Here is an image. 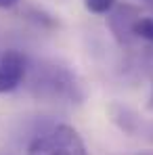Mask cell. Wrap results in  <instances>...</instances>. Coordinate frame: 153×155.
<instances>
[{
	"label": "cell",
	"mask_w": 153,
	"mask_h": 155,
	"mask_svg": "<svg viewBox=\"0 0 153 155\" xmlns=\"http://www.w3.org/2000/svg\"><path fill=\"white\" fill-rule=\"evenodd\" d=\"M29 92L40 101L51 103H82L86 92L78 76L55 61H38L32 69Z\"/></svg>",
	"instance_id": "6da1fadb"
},
{
	"label": "cell",
	"mask_w": 153,
	"mask_h": 155,
	"mask_svg": "<svg viewBox=\"0 0 153 155\" xmlns=\"http://www.w3.org/2000/svg\"><path fill=\"white\" fill-rule=\"evenodd\" d=\"M27 155H88V151L76 128L57 124L29 143Z\"/></svg>",
	"instance_id": "7a4b0ae2"
},
{
	"label": "cell",
	"mask_w": 153,
	"mask_h": 155,
	"mask_svg": "<svg viewBox=\"0 0 153 155\" xmlns=\"http://www.w3.org/2000/svg\"><path fill=\"white\" fill-rule=\"evenodd\" d=\"M27 74V59L23 52L15 51H4L0 57V94L13 92L21 86Z\"/></svg>",
	"instance_id": "3957f363"
},
{
	"label": "cell",
	"mask_w": 153,
	"mask_h": 155,
	"mask_svg": "<svg viewBox=\"0 0 153 155\" xmlns=\"http://www.w3.org/2000/svg\"><path fill=\"white\" fill-rule=\"evenodd\" d=\"M141 15H138V11L134 8V6H130V4H124V6H118L113 13H111V17H109V27H111V31L115 34V38L122 42V44H128L134 36H132V25H134V21L138 19Z\"/></svg>",
	"instance_id": "277c9868"
},
{
	"label": "cell",
	"mask_w": 153,
	"mask_h": 155,
	"mask_svg": "<svg viewBox=\"0 0 153 155\" xmlns=\"http://www.w3.org/2000/svg\"><path fill=\"white\" fill-rule=\"evenodd\" d=\"M132 36L153 44V19L151 17H138L134 21V25H132Z\"/></svg>",
	"instance_id": "5b68a950"
},
{
	"label": "cell",
	"mask_w": 153,
	"mask_h": 155,
	"mask_svg": "<svg viewBox=\"0 0 153 155\" xmlns=\"http://www.w3.org/2000/svg\"><path fill=\"white\" fill-rule=\"evenodd\" d=\"M84 4H86V8H88L90 13H95V15H105V13L113 11L115 0H84Z\"/></svg>",
	"instance_id": "8992f818"
},
{
	"label": "cell",
	"mask_w": 153,
	"mask_h": 155,
	"mask_svg": "<svg viewBox=\"0 0 153 155\" xmlns=\"http://www.w3.org/2000/svg\"><path fill=\"white\" fill-rule=\"evenodd\" d=\"M19 0H0V8H11V6H15Z\"/></svg>",
	"instance_id": "52a82bcc"
},
{
	"label": "cell",
	"mask_w": 153,
	"mask_h": 155,
	"mask_svg": "<svg viewBox=\"0 0 153 155\" xmlns=\"http://www.w3.org/2000/svg\"><path fill=\"white\" fill-rule=\"evenodd\" d=\"M147 109L153 111V84H151V94H149V101H147Z\"/></svg>",
	"instance_id": "ba28073f"
},
{
	"label": "cell",
	"mask_w": 153,
	"mask_h": 155,
	"mask_svg": "<svg viewBox=\"0 0 153 155\" xmlns=\"http://www.w3.org/2000/svg\"><path fill=\"white\" fill-rule=\"evenodd\" d=\"M147 2H153V0H147Z\"/></svg>",
	"instance_id": "9c48e42d"
}]
</instances>
